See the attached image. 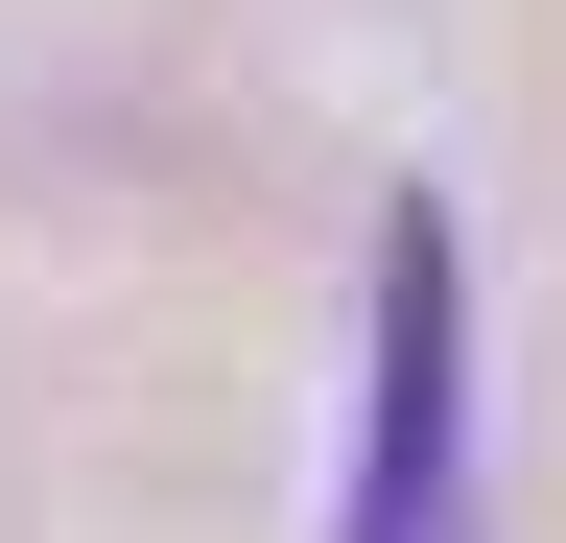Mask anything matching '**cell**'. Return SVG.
<instances>
[{
  "label": "cell",
  "instance_id": "obj_1",
  "mask_svg": "<svg viewBox=\"0 0 566 543\" xmlns=\"http://www.w3.org/2000/svg\"><path fill=\"white\" fill-rule=\"evenodd\" d=\"M354 543H472V307L449 213H378V401H354Z\"/></svg>",
  "mask_w": 566,
  "mask_h": 543
}]
</instances>
